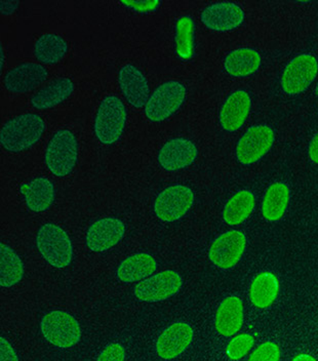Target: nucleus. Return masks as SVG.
Returning a JSON list of instances; mask_svg holds the SVG:
<instances>
[{
  "label": "nucleus",
  "mask_w": 318,
  "mask_h": 361,
  "mask_svg": "<svg viewBox=\"0 0 318 361\" xmlns=\"http://www.w3.org/2000/svg\"><path fill=\"white\" fill-rule=\"evenodd\" d=\"M279 288V281L272 273H261L252 282L250 301L259 308H266L276 299Z\"/></svg>",
  "instance_id": "nucleus-24"
},
{
  "label": "nucleus",
  "mask_w": 318,
  "mask_h": 361,
  "mask_svg": "<svg viewBox=\"0 0 318 361\" xmlns=\"http://www.w3.org/2000/svg\"><path fill=\"white\" fill-rule=\"evenodd\" d=\"M255 207L254 195L249 191L238 192L228 202L224 211V220L227 224L238 225L252 213Z\"/></svg>",
  "instance_id": "nucleus-27"
},
{
  "label": "nucleus",
  "mask_w": 318,
  "mask_h": 361,
  "mask_svg": "<svg viewBox=\"0 0 318 361\" xmlns=\"http://www.w3.org/2000/svg\"><path fill=\"white\" fill-rule=\"evenodd\" d=\"M176 51L183 60H189L193 55V21L189 17H183L176 28Z\"/></svg>",
  "instance_id": "nucleus-29"
},
{
  "label": "nucleus",
  "mask_w": 318,
  "mask_h": 361,
  "mask_svg": "<svg viewBox=\"0 0 318 361\" xmlns=\"http://www.w3.org/2000/svg\"><path fill=\"white\" fill-rule=\"evenodd\" d=\"M66 42L56 34H44L35 44V56L44 64H55L67 53Z\"/></svg>",
  "instance_id": "nucleus-26"
},
{
  "label": "nucleus",
  "mask_w": 318,
  "mask_h": 361,
  "mask_svg": "<svg viewBox=\"0 0 318 361\" xmlns=\"http://www.w3.org/2000/svg\"><path fill=\"white\" fill-rule=\"evenodd\" d=\"M288 202V189L284 184H274L268 189L263 203V214L267 220L277 221L286 211Z\"/></svg>",
  "instance_id": "nucleus-28"
},
{
  "label": "nucleus",
  "mask_w": 318,
  "mask_h": 361,
  "mask_svg": "<svg viewBox=\"0 0 318 361\" xmlns=\"http://www.w3.org/2000/svg\"><path fill=\"white\" fill-rule=\"evenodd\" d=\"M243 322V302L238 297H229L219 307L216 329L225 337L236 335Z\"/></svg>",
  "instance_id": "nucleus-19"
},
{
  "label": "nucleus",
  "mask_w": 318,
  "mask_h": 361,
  "mask_svg": "<svg viewBox=\"0 0 318 361\" xmlns=\"http://www.w3.org/2000/svg\"><path fill=\"white\" fill-rule=\"evenodd\" d=\"M74 85L69 78H58L35 94L31 103L37 109H49L69 98L73 92Z\"/></svg>",
  "instance_id": "nucleus-20"
},
{
  "label": "nucleus",
  "mask_w": 318,
  "mask_h": 361,
  "mask_svg": "<svg viewBox=\"0 0 318 361\" xmlns=\"http://www.w3.org/2000/svg\"><path fill=\"white\" fill-rule=\"evenodd\" d=\"M318 65L312 56H297L284 70L283 87L288 94L304 92L317 78Z\"/></svg>",
  "instance_id": "nucleus-9"
},
{
  "label": "nucleus",
  "mask_w": 318,
  "mask_h": 361,
  "mask_svg": "<svg viewBox=\"0 0 318 361\" xmlns=\"http://www.w3.org/2000/svg\"><path fill=\"white\" fill-rule=\"evenodd\" d=\"M157 270V262L147 254H137L125 259L117 270L121 281L134 282L150 276Z\"/></svg>",
  "instance_id": "nucleus-21"
},
{
  "label": "nucleus",
  "mask_w": 318,
  "mask_h": 361,
  "mask_svg": "<svg viewBox=\"0 0 318 361\" xmlns=\"http://www.w3.org/2000/svg\"><path fill=\"white\" fill-rule=\"evenodd\" d=\"M121 4L134 8L135 11H141V13H144V11H154L155 8L159 6V0H141V1H137V0L136 1H135V0H132V1H126V0H123Z\"/></svg>",
  "instance_id": "nucleus-33"
},
{
  "label": "nucleus",
  "mask_w": 318,
  "mask_h": 361,
  "mask_svg": "<svg viewBox=\"0 0 318 361\" xmlns=\"http://www.w3.org/2000/svg\"><path fill=\"white\" fill-rule=\"evenodd\" d=\"M243 11L234 4H216L205 8L202 20L207 28L228 31L236 28L243 21Z\"/></svg>",
  "instance_id": "nucleus-16"
},
{
  "label": "nucleus",
  "mask_w": 318,
  "mask_h": 361,
  "mask_svg": "<svg viewBox=\"0 0 318 361\" xmlns=\"http://www.w3.org/2000/svg\"><path fill=\"white\" fill-rule=\"evenodd\" d=\"M193 192L188 187L178 185L159 194L155 202V214L164 222L179 220L192 207Z\"/></svg>",
  "instance_id": "nucleus-7"
},
{
  "label": "nucleus",
  "mask_w": 318,
  "mask_h": 361,
  "mask_svg": "<svg viewBox=\"0 0 318 361\" xmlns=\"http://www.w3.org/2000/svg\"><path fill=\"white\" fill-rule=\"evenodd\" d=\"M47 78L46 68L35 63H25L11 70L4 78V85L12 92L22 94L39 87Z\"/></svg>",
  "instance_id": "nucleus-13"
},
{
  "label": "nucleus",
  "mask_w": 318,
  "mask_h": 361,
  "mask_svg": "<svg viewBox=\"0 0 318 361\" xmlns=\"http://www.w3.org/2000/svg\"><path fill=\"white\" fill-rule=\"evenodd\" d=\"M119 85L126 100L136 108H142L149 100L147 80L133 65H126L119 72Z\"/></svg>",
  "instance_id": "nucleus-17"
},
{
  "label": "nucleus",
  "mask_w": 318,
  "mask_h": 361,
  "mask_svg": "<svg viewBox=\"0 0 318 361\" xmlns=\"http://www.w3.org/2000/svg\"><path fill=\"white\" fill-rule=\"evenodd\" d=\"M250 99L243 90L234 92L223 106L220 121L223 128L229 132L238 130L249 115Z\"/></svg>",
  "instance_id": "nucleus-18"
},
{
  "label": "nucleus",
  "mask_w": 318,
  "mask_h": 361,
  "mask_svg": "<svg viewBox=\"0 0 318 361\" xmlns=\"http://www.w3.org/2000/svg\"><path fill=\"white\" fill-rule=\"evenodd\" d=\"M125 231V224L118 219H103L92 224L87 231V247L92 252L109 250L121 241Z\"/></svg>",
  "instance_id": "nucleus-12"
},
{
  "label": "nucleus",
  "mask_w": 318,
  "mask_h": 361,
  "mask_svg": "<svg viewBox=\"0 0 318 361\" xmlns=\"http://www.w3.org/2000/svg\"><path fill=\"white\" fill-rule=\"evenodd\" d=\"M36 241L40 254L54 267L64 268L71 263V240L62 228L54 224L42 226Z\"/></svg>",
  "instance_id": "nucleus-2"
},
{
  "label": "nucleus",
  "mask_w": 318,
  "mask_h": 361,
  "mask_svg": "<svg viewBox=\"0 0 318 361\" xmlns=\"http://www.w3.org/2000/svg\"><path fill=\"white\" fill-rule=\"evenodd\" d=\"M314 360L313 358H311L310 356H299V357H295V360Z\"/></svg>",
  "instance_id": "nucleus-37"
},
{
  "label": "nucleus",
  "mask_w": 318,
  "mask_h": 361,
  "mask_svg": "<svg viewBox=\"0 0 318 361\" xmlns=\"http://www.w3.org/2000/svg\"><path fill=\"white\" fill-rule=\"evenodd\" d=\"M245 247V237L241 232L230 231L216 238L209 250V259L223 269L233 267Z\"/></svg>",
  "instance_id": "nucleus-11"
},
{
  "label": "nucleus",
  "mask_w": 318,
  "mask_h": 361,
  "mask_svg": "<svg viewBox=\"0 0 318 361\" xmlns=\"http://www.w3.org/2000/svg\"><path fill=\"white\" fill-rule=\"evenodd\" d=\"M18 6H19V1H1L0 4L1 13L4 15H11L17 10Z\"/></svg>",
  "instance_id": "nucleus-35"
},
{
  "label": "nucleus",
  "mask_w": 318,
  "mask_h": 361,
  "mask_svg": "<svg viewBox=\"0 0 318 361\" xmlns=\"http://www.w3.org/2000/svg\"><path fill=\"white\" fill-rule=\"evenodd\" d=\"M26 195V203L31 211L40 213L51 207L54 202V186L46 178H37L26 186L22 187Z\"/></svg>",
  "instance_id": "nucleus-22"
},
{
  "label": "nucleus",
  "mask_w": 318,
  "mask_h": 361,
  "mask_svg": "<svg viewBox=\"0 0 318 361\" xmlns=\"http://www.w3.org/2000/svg\"><path fill=\"white\" fill-rule=\"evenodd\" d=\"M197 157V149L186 139L171 140L159 152V164L166 171H178L190 166Z\"/></svg>",
  "instance_id": "nucleus-15"
},
{
  "label": "nucleus",
  "mask_w": 318,
  "mask_h": 361,
  "mask_svg": "<svg viewBox=\"0 0 318 361\" xmlns=\"http://www.w3.org/2000/svg\"><path fill=\"white\" fill-rule=\"evenodd\" d=\"M78 160V141L70 130H59L47 149V168L58 177L71 173Z\"/></svg>",
  "instance_id": "nucleus-4"
},
{
  "label": "nucleus",
  "mask_w": 318,
  "mask_h": 361,
  "mask_svg": "<svg viewBox=\"0 0 318 361\" xmlns=\"http://www.w3.org/2000/svg\"><path fill=\"white\" fill-rule=\"evenodd\" d=\"M4 49H2V47H1V69H2V67H4Z\"/></svg>",
  "instance_id": "nucleus-38"
},
{
  "label": "nucleus",
  "mask_w": 318,
  "mask_h": 361,
  "mask_svg": "<svg viewBox=\"0 0 318 361\" xmlns=\"http://www.w3.org/2000/svg\"><path fill=\"white\" fill-rule=\"evenodd\" d=\"M44 130V121L38 115H20L4 124L0 133V142L6 150L20 152L35 145Z\"/></svg>",
  "instance_id": "nucleus-1"
},
{
  "label": "nucleus",
  "mask_w": 318,
  "mask_h": 361,
  "mask_svg": "<svg viewBox=\"0 0 318 361\" xmlns=\"http://www.w3.org/2000/svg\"><path fill=\"white\" fill-rule=\"evenodd\" d=\"M279 360V349L273 343H265L250 355V360L277 361Z\"/></svg>",
  "instance_id": "nucleus-31"
},
{
  "label": "nucleus",
  "mask_w": 318,
  "mask_h": 361,
  "mask_svg": "<svg viewBox=\"0 0 318 361\" xmlns=\"http://www.w3.org/2000/svg\"><path fill=\"white\" fill-rule=\"evenodd\" d=\"M193 331L183 322L173 324L160 335L157 341V353L164 360H173L183 353L191 344Z\"/></svg>",
  "instance_id": "nucleus-14"
},
{
  "label": "nucleus",
  "mask_w": 318,
  "mask_h": 361,
  "mask_svg": "<svg viewBox=\"0 0 318 361\" xmlns=\"http://www.w3.org/2000/svg\"><path fill=\"white\" fill-rule=\"evenodd\" d=\"M309 154H310L311 159L318 164V134L315 135L311 143L310 148H309Z\"/></svg>",
  "instance_id": "nucleus-36"
},
{
  "label": "nucleus",
  "mask_w": 318,
  "mask_h": 361,
  "mask_svg": "<svg viewBox=\"0 0 318 361\" xmlns=\"http://www.w3.org/2000/svg\"><path fill=\"white\" fill-rule=\"evenodd\" d=\"M24 266L21 259L8 245H0V286L11 288L21 281Z\"/></svg>",
  "instance_id": "nucleus-23"
},
{
  "label": "nucleus",
  "mask_w": 318,
  "mask_h": 361,
  "mask_svg": "<svg viewBox=\"0 0 318 361\" xmlns=\"http://www.w3.org/2000/svg\"><path fill=\"white\" fill-rule=\"evenodd\" d=\"M126 121L125 105L117 97H107L99 107L94 123L97 137L106 145L114 144L123 134Z\"/></svg>",
  "instance_id": "nucleus-3"
},
{
  "label": "nucleus",
  "mask_w": 318,
  "mask_h": 361,
  "mask_svg": "<svg viewBox=\"0 0 318 361\" xmlns=\"http://www.w3.org/2000/svg\"><path fill=\"white\" fill-rule=\"evenodd\" d=\"M186 89L178 81L160 85L149 98L145 114L150 121H162L173 114L184 102Z\"/></svg>",
  "instance_id": "nucleus-6"
},
{
  "label": "nucleus",
  "mask_w": 318,
  "mask_h": 361,
  "mask_svg": "<svg viewBox=\"0 0 318 361\" xmlns=\"http://www.w3.org/2000/svg\"><path fill=\"white\" fill-rule=\"evenodd\" d=\"M274 135L268 126H252L241 137L238 157L241 164H250L260 159L271 148Z\"/></svg>",
  "instance_id": "nucleus-10"
},
{
  "label": "nucleus",
  "mask_w": 318,
  "mask_h": 361,
  "mask_svg": "<svg viewBox=\"0 0 318 361\" xmlns=\"http://www.w3.org/2000/svg\"><path fill=\"white\" fill-rule=\"evenodd\" d=\"M126 352L123 347L119 344H111L106 347L105 350L99 356V361H123Z\"/></svg>",
  "instance_id": "nucleus-32"
},
{
  "label": "nucleus",
  "mask_w": 318,
  "mask_h": 361,
  "mask_svg": "<svg viewBox=\"0 0 318 361\" xmlns=\"http://www.w3.org/2000/svg\"><path fill=\"white\" fill-rule=\"evenodd\" d=\"M42 331L51 344L69 348L80 342L81 331L75 318L63 311H53L44 316Z\"/></svg>",
  "instance_id": "nucleus-5"
},
{
  "label": "nucleus",
  "mask_w": 318,
  "mask_h": 361,
  "mask_svg": "<svg viewBox=\"0 0 318 361\" xmlns=\"http://www.w3.org/2000/svg\"><path fill=\"white\" fill-rule=\"evenodd\" d=\"M17 354L4 338H0V361H18Z\"/></svg>",
  "instance_id": "nucleus-34"
},
{
  "label": "nucleus",
  "mask_w": 318,
  "mask_h": 361,
  "mask_svg": "<svg viewBox=\"0 0 318 361\" xmlns=\"http://www.w3.org/2000/svg\"><path fill=\"white\" fill-rule=\"evenodd\" d=\"M317 94H318V87H317Z\"/></svg>",
  "instance_id": "nucleus-39"
},
{
  "label": "nucleus",
  "mask_w": 318,
  "mask_h": 361,
  "mask_svg": "<svg viewBox=\"0 0 318 361\" xmlns=\"http://www.w3.org/2000/svg\"><path fill=\"white\" fill-rule=\"evenodd\" d=\"M254 345V338L250 335H240L234 338L227 347V355L231 360H240Z\"/></svg>",
  "instance_id": "nucleus-30"
},
{
  "label": "nucleus",
  "mask_w": 318,
  "mask_h": 361,
  "mask_svg": "<svg viewBox=\"0 0 318 361\" xmlns=\"http://www.w3.org/2000/svg\"><path fill=\"white\" fill-rule=\"evenodd\" d=\"M261 58L257 51L241 49L232 51L225 60V69L233 76H247L260 66Z\"/></svg>",
  "instance_id": "nucleus-25"
},
{
  "label": "nucleus",
  "mask_w": 318,
  "mask_h": 361,
  "mask_svg": "<svg viewBox=\"0 0 318 361\" xmlns=\"http://www.w3.org/2000/svg\"><path fill=\"white\" fill-rule=\"evenodd\" d=\"M181 286V276L177 272L164 271L137 283L135 295L141 301H164L179 292Z\"/></svg>",
  "instance_id": "nucleus-8"
}]
</instances>
